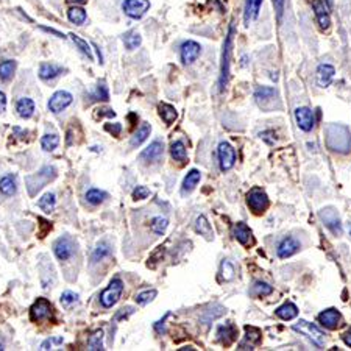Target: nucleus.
Returning <instances> with one entry per match:
<instances>
[{
  "label": "nucleus",
  "instance_id": "nucleus-55",
  "mask_svg": "<svg viewBox=\"0 0 351 351\" xmlns=\"http://www.w3.org/2000/svg\"><path fill=\"white\" fill-rule=\"evenodd\" d=\"M53 343H63V337H53V339H47L42 342L41 349H50Z\"/></svg>",
  "mask_w": 351,
  "mask_h": 351
},
{
  "label": "nucleus",
  "instance_id": "nucleus-17",
  "mask_svg": "<svg viewBox=\"0 0 351 351\" xmlns=\"http://www.w3.org/2000/svg\"><path fill=\"white\" fill-rule=\"evenodd\" d=\"M300 248H301V244L295 237H284L280 242L278 248H276V254H278V257H281V259H287V257L293 256Z\"/></svg>",
  "mask_w": 351,
  "mask_h": 351
},
{
  "label": "nucleus",
  "instance_id": "nucleus-30",
  "mask_svg": "<svg viewBox=\"0 0 351 351\" xmlns=\"http://www.w3.org/2000/svg\"><path fill=\"white\" fill-rule=\"evenodd\" d=\"M159 116L162 117V120H164L165 123L170 125V123H173V122L177 120L178 113H177L175 106H172V105H169V103H161V105H159Z\"/></svg>",
  "mask_w": 351,
  "mask_h": 351
},
{
  "label": "nucleus",
  "instance_id": "nucleus-29",
  "mask_svg": "<svg viewBox=\"0 0 351 351\" xmlns=\"http://www.w3.org/2000/svg\"><path fill=\"white\" fill-rule=\"evenodd\" d=\"M195 231L201 236H205L208 241H211V239L214 237V233H212V228L209 225V222L205 215H198L195 218Z\"/></svg>",
  "mask_w": 351,
  "mask_h": 351
},
{
  "label": "nucleus",
  "instance_id": "nucleus-11",
  "mask_svg": "<svg viewBox=\"0 0 351 351\" xmlns=\"http://www.w3.org/2000/svg\"><path fill=\"white\" fill-rule=\"evenodd\" d=\"M295 120L300 130L303 131H311L316 126V117H314V111L308 106H300L295 109Z\"/></svg>",
  "mask_w": 351,
  "mask_h": 351
},
{
  "label": "nucleus",
  "instance_id": "nucleus-12",
  "mask_svg": "<svg viewBox=\"0 0 351 351\" xmlns=\"http://www.w3.org/2000/svg\"><path fill=\"white\" fill-rule=\"evenodd\" d=\"M72 100H73V97H72L70 92H67V91H57L50 97V100H49V109L52 111V113L58 114V113H61L63 109H66L72 103Z\"/></svg>",
  "mask_w": 351,
  "mask_h": 351
},
{
  "label": "nucleus",
  "instance_id": "nucleus-41",
  "mask_svg": "<svg viewBox=\"0 0 351 351\" xmlns=\"http://www.w3.org/2000/svg\"><path fill=\"white\" fill-rule=\"evenodd\" d=\"M167 227H169V220L165 218V217H161V215L153 217V218H152V222H150V228H152V231H153V233H156V234H159V236L165 233V230H167Z\"/></svg>",
  "mask_w": 351,
  "mask_h": 351
},
{
  "label": "nucleus",
  "instance_id": "nucleus-21",
  "mask_svg": "<svg viewBox=\"0 0 351 351\" xmlns=\"http://www.w3.org/2000/svg\"><path fill=\"white\" fill-rule=\"evenodd\" d=\"M334 73H336V69L334 66L331 64H320L317 67V73H316V81L320 87H328L331 83H332V78H334Z\"/></svg>",
  "mask_w": 351,
  "mask_h": 351
},
{
  "label": "nucleus",
  "instance_id": "nucleus-26",
  "mask_svg": "<svg viewBox=\"0 0 351 351\" xmlns=\"http://www.w3.org/2000/svg\"><path fill=\"white\" fill-rule=\"evenodd\" d=\"M17 191V178L16 175H5L0 178V192H2L4 195L7 197H11L14 195Z\"/></svg>",
  "mask_w": 351,
  "mask_h": 351
},
{
  "label": "nucleus",
  "instance_id": "nucleus-33",
  "mask_svg": "<svg viewBox=\"0 0 351 351\" xmlns=\"http://www.w3.org/2000/svg\"><path fill=\"white\" fill-rule=\"evenodd\" d=\"M38 206H39L44 212L50 214V212L55 209V206H57V197H55L53 192L44 194V195L39 198V201H38Z\"/></svg>",
  "mask_w": 351,
  "mask_h": 351
},
{
  "label": "nucleus",
  "instance_id": "nucleus-8",
  "mask_svg": "<svg viewBox=\"0 0 351 351\" xmlns=\"http://www.w3.org/2000/svg\"><path fill=\"white\" fill-rule=\"evenodd\" d=\"M256 103L259 105L264 111H272L275 108V102H278V91L275 87L261 86L254 92Z\"/></svg>",
  "mask_w": 351,
  "mask_h": 351
},
{
  "label": "nucleus",
  "instance_id": "nucleus-10",
  "mask_svg": "<svg viewBox=\"0 0 351 351\" xmlns=\"http://www.w3.org/2000/svg\"><path fill=\"white\" fill-rule=\"evenodd\" d=\"M150 0H123L122 10L123 13L131 17V19H141V17L149 11Z\"/></svg>",
  "mask_w": 351,
  "mask_h": 351
},
{
  "label": "nucleus",
  "instance_id": "nucleus-46",
  "mask_svg": "<svg viewBox=\"0 0 351 351\" xmlns=\"http://www.w3.org/2000/svg\"><path fill=\"white\" fill-rule=\"evenodd\" d=\"M214 309H215V306H214ZM214 309H209V311H205V314H203V317H201V322L203 323H211L212 320H215V319H218V317H222L225 314V308L224 306H220L218 309H217V312H214Z\"/></svg>",
  "mask_w": 351,
  "mask_h": 351
},
{
  "label": "nucleus",
  "instance_id": "nucleus-16",
  "mask_svg": "<svg viewBox=\"0 0 351 351\" xmlns=\"http://www.w3.org/2000/svg\"><path fill=\"white\" fill-rule=\"evenodd\" d=\"M319 322L328 329H337L342 322V314L334 308H329L319 314Z\"/></svg>",
  "mask_w": 351,
  "mask_h": 351
},
{
  "label": "nucleus",
  "instance_id": "nucleus-28",
  "mask_svg": "<svg viewBox=\"0 0 351 351\" xmlns=\"http://www.w3.org/2000/svg\"><path fill=\"white\" fill-rule=\"evenodd\" d=\"M16 111L22 119H30L34 113V102L28 97H24L17 102L16 105Z\"/></svg>",
  "mask_w": 351,
  "mask_h": 351
},
{
  "label": "nucleus",
  "instance_id": "nucleus-18",
  "mask_svg": "<svg viewBox=\"0 0 351 351\" xmlns=\"http://www.w3.org/2000/svg\"><path fill=\"white\" fill-rule=\"evenodd\" d=\"M73 250H75V247H73V242L69 237H60L58 241L53 244L55 256H57L60 261H67L73 254Z\"/></svg>",
  "mask_w": 351,
  "mask_h": 351
},
{
  "label": "nucleus",
  "instance_id": "nucleus-48",
  "mask_svg": "<svg viewBox=\"0 0 351 351\" xmlns=\"http://www.w3.org/2000/svg\"><path fill=\"white\" fill-rule=\"evenodd\" d=\"M61 304L64 306V308H70L73 303H77L78 301V295L77 293H73V292H70V290H66L63 295H61Z\"/></svg>",
  "mask_w": 351,
  "mask_h": 351
},
{
  "label": "nucleus",
  "instance_id": "nucleus-7",
  "mask_svg": "<svg viewBox=\"0 0 351 351\" xmlns=\"http://www.w3.org/2000/svg\"><path fill=\"white\" fill-rule=\"evenodd\" d=\"M247 205L254 214H264L270 206V200L264 191L256 188L250 191V194L247 195Z\"/></svg>",
  "mask_w": 351,
  "mask_h": 351
},
{
  "label": "nucleus",
  "instance_id": "nucleus-59",
  "mask_svg": "<svg viewBox=\"0 0 351 351\" xmlns=\"http://www.w3.org/2000/svg\"><path fill=\"white\" fill-rule=\"evenodd\" d=\"M0 349H4V346H2V345H0Z\"/></svg>",
  "mask_w": 351,
  "mask_h": 351
},
{
  "label": "nucleus",
  "instance_id": "nucleus-56",
  "mask_svg": "<svg viewBox=\"0 0 351 351\" xmlns=\"http://www.w3.org/2000/svg\"><path fill=\"white\" fill-rule=\"evenodd\" d=\"M5 109H7V96L5 92L0 91V113H4Z\"/></svg>",
  "mask_w": 351,
  "mask_h": 351
},
{
  "label": "nucleus",
  "instance_id": "nucleus-47",
  "mask_svg": "<svg viewBox=\"0 0 351 351\" xmlns=\"http://www.w3.org/2000/svg\"><path fill=\"white\" fill-rule=\"evenodd\" d=\"M234 267L230 261H224L222 262V278H224L225 281H231L234 278Z\"/></svg>",
  "mask_w": 351,
  "mask_h": 351
},
{
  "label": "nucleus",
  "instance_id": "nucleus-37",
  "mask_svg": "<svg viewBox=\"0 0 351 351\" xmlns=\"http://www.w3.org/2000/svg\"><path fill=\"white\" fill-rule=\"evenodd\" d=\"M16 61L13 60H7L4 63H0V80L8 81L13 75H14V70H16Z\"/></svg>",
  "mask_w": 351,
  "mask_h": 351
},
{
  "label": "nucleus",
  "instance_id": "nucleus-50",
  "mask_svg": "<svg viewBox=\"0 0 351 351\" xmlns=\"http://www.w3.org/2000/svg\"><path fill=\"white\" fill-rule=\"evenodd\" d=\"M275 11H276V19L278 22L283 21V14H284V7H286V0H272Z\"/></svg>",
  "mask_w": 351,
  "mask_h": 351
},
{
  "label": "nucleus",
  "instance_id": "nucleus-3",
  "mask_svg": "<svg viewBox=\"0 0 351 351\" xmlns=\"http://www.w3.org/2000/svg\"><path fill=\"white\" fill-rule=\"evenodd\" d=\"M55 177H57V169L52 167V165H46V167H42L38 173L27 177L25 183H27L28 194H30L31 197H34V195L38 194V192L46 186V184H47L49 181H52Z\"/></svg>",
  "mask_w": 351,
  "mask_h": 351
},
{
  "label": "nucleus",
  "instance_id": "nucleus-22",
  "mask_svg": "<svg viewBox=\"0 0 351 351\" xmlns=\"http://www.w3.org/2000/svg\"><path fill=\"white\" fill-rule=\"evenodd\" d=\"M234 237L237 239L239 244H242L244 247H248L250 244H253V234L251 230L244 224V222H237L234 227Z\"/></svg>",
  "mask_w": 351,
  "mask_h": 351
},
{
  "label": "nucleus",
  "instance_id": "nucleus-9",
  "mask_svg": "<svg viewBox=\"0 0 351 351\" xmlns=\"http://www.w3.org/2000/svg\"><path fill=\"white\" fill-rule=\"evenodd\" d=\"M319 217L322 218L323 225L336 236H340L342 234V222H340V217L337 214V211L334 208H323L320 212H319Z\"/></svg>",
  "mask_w": 351,
  "mask_h": 351
},
{
  "label": "nucleus",
  "instance_id": "nucleus-49",
  "mask_svg": "<svg viewBox=\"0 0 351 351\" xmlns=\"http://www.w3.org/2000/svg\"><path fill=\"white\" fill-rule=\"evenodd\" d=\"M94 97H96L97 100H103V102L109 100V92H108V87H106L105 83H100V84L97 86V91H96Z\"/></svg>",
  "mask_w": 351,
  "mask_h": 351
},
{
  "label": "nucleus",
  "instance_id": "nucleus-4",
  "mask_svg": "<svg viewBox=\"0 0 351 351\" xmlns=\"http://www.w3.org/2000/svg\"><path fill=\"white\" fill-rule=\"evenodd\" d=\"M292 329L306 336L314 345H317L319 348H322L325 345V332L314 323H309L306 320H300L298 323H295L292 326Z\"/></svg>",
  "mask_w": 351,
  "mask_h": 351
},
{
  "label": "nucleus",
  "instance_id": "nucleus-51",
  "mask_svg": "<svg viewBox=\"0 0 351 351\" xmlns=\"http://www.w3.org/2000/svg\"><path fill=\"white\" fill-rule=\"evenodd\" d=\"M149 195H150V189L145 188V186H138L133 191V198L135 200H145Z\"/></svg>",
  "mask_w": 351,
  "mask_h": 351
},
{
  "label": "nucleus",
  "instance_id": "nucleus-35",
  "mask_svg": "<svg viewBox=\"0 0 351 351\" xmlns=\"http://www.w3.org/2000/svg\"><path fill=\"white\" fill-rule=\"evenodd\" d=\"M141 42H142L141 34H139L138 31H135V30H131V31H128V33L123 34V44H125V47H126L128 50L138 49V47L141 46Z\"/></svg>",
  "mask_w": 351,
  "mask_h": 351
},
{
  "label": "nucleus",
  "instance_id": "nucleus-54",
  "mask_svg": "<svg viewBox=\"0 0 351 351\" xmlns=\"http://www.w3.org/2000/svg\"><path fill=\"white\" fill-rule=\"evenodd\" d=\"M259 136H261V139L266 141L267 144H275V142H276V135H275V131L267 130V131H262Z\"/></svg>",
  "mask_w": 351,
  "mask_h": 351
},
{
  "label": "nucleus",
  "instance_id": "nucleus-57",
  "mask_svg": "<svg viewBox=\"0 0 351 351\" xmlns=\"http://www.w3.org/2000/svg\"><path fill=\"white\" fill-rule=\"evenodd\" d=\"M343 342L351 348V328L345 332V334H343Z\"/></svg>",
  "mask_w": 351,
  "mask_h": 351
},
{
  "label": "nucleus",
  "instance_id": "nucleus-36",
  "mask_svg": "<svg viewBox=\"0 0 351 351\" xmlns=\"http://www.w3.org/2000/svg\"><path fill=\"white\" fill-rule=\"evenodd\" d=\"M69 36H70V39L73 41V44H75V46L78 47V50H80L83 55H86L87 60H91V61L94 60V57H92V49L89 47V44H87L83 38H80V36L75 34V33H70Z\"/></svg>",
  "mask_w": 351,
  "mask_h": 351
},
{
  "label": "nucleus",
  "instance_id": "nucleus-58",
  "mask_svg": "<svg viewBox=\"0 0 351 351\" xmlns=\"http://www.w3.org/2000/svg\"><path fill=\"white\" fill-rule=\"evenodd\" d=\"M69 2H72V4H78V5H83V4H86L87 0H69Z\"/></svg>",
  "mask_w": 351,
  "mask_h": 351
},
{
  "label": "nucleus",
  "instance_id": "nucleus-20",
  "mask_svg": "<svg viewBox=\"0 0 351 351\" xmlns=\"http://www.w3.org/2000/svg\"><path fill=\"white\" fill-rule=\"evenodd\" d=\"M237 334H239V331L233 323H225V325L218 326V329H217V337L225 346L233 345L234 340L237 339Z\"/></svg>",
  "mask_w": 351,
  "mask_h": 351
},
{
  "label": "nucleus",
  "instance_id": "nucleus-31",
  "mask_svg": "<svg viewBox=\"0 0 351 351\" xmlns=\"http://www.w3.org/2000/svg\"><path fill=\"white\" fill-rule=\"evenodd\" d=\"M67 17H69V21L72 24L83 25L86 22V19H87V14L81 7H70L69 11H67Z\"/></svg>",
  "mask_w": 351,
  "mask_h": 351
},
{
  "label": "nucleus",
  "instance_id": "nucleus-15",
  "mask_svg": "<svg viewBox=\"0 0 351 351\" xmlns=\"http://www.w3.org/2000/svg\"><path fill=\"white\" fill-rule=\"evenodd\" d=\"M312 10H314V14H316V19H317L319 27L323 31L329 30V27H331V17H329L328 8L323 4V0H312Z\"/></svg>",
  "mask_w": 351,
  "mask_h": 351
},
{
  "label": "nucleus",
  "instance_id": "nucleus-34",
  "mask_svg": "<svg viewBox=\"0 0 351 351\" xmlns=\"http://www.w3.org/2000/svg\"><path fill=\"white\" fill-rule=\"evenodd\" d=\"M170 155L175 161L178 162H184L188 159V152H186V147H184L183 141H175L170 147Z\"/></svg>",
  "mask_w": 351,
  "mask_h": 351
},
{
  "label": "nucleus",
  "instance_id": "nucleus-38",
  "mask_svg": "<svg viewBox=\"0 0 351 351\" xmlns=\"http://www.w3.org/2000/svg\"><path fill=\"white\" fill-rule=\"evenodd\" d=\"M272 292H273V287L264 281H256L253 289H251V295L253 297H257V298H264V297H267V295H270Z\"/></svg>",
  "mask_w": 351,
  "mask_h": 351
},
{
  "label": "nucleus",
  "instance_id": "nucleus-14",
  "mask_svg": "<svg viewBox=\"0 0 351 351\" xmlns=\"http://www.w3.org/2000/svg\"><path fill=\"white\" fill-rule=\"evenodd\" d=\"M201 53V46L195 41H186L183 42L180 55H181V61L183 64H192L194 61H197V58L200 57Z\"/></svg>",
  "mask_w": 351,
  "mask_h": 351
},
{
  "label": "nucleus",
  "instance_id": "nucleus-19",
  "mask_svg": "<svg viewBox=\"0 0 351 351\" xmlns=\"http://www.w3.org/2000/svg\"><path fill=\"white\" fill-rule=\"evenodd\" d=\"M164 155V144L156 139L153 141L147 149H144V152L139 155L141 161H145V162H156L161 159V156Z\"/></svg>",
  "mask_w": 351,
  "mask_h": 351
},
{
  "label": "nucleus",
  "instance_id": "nucleus-52",
  "mask_svg": "<svg viewBox=\"0 0 351 351\" xmlns=\"http://www.w3.org/2000/svg\"><path fill=\"white\" fill-rule=\"evenodd\" d=\"M105 130L108 131V133H113V136H119L120 135V131H122V125L120 123H106L105 125Z\"/></svg>",
  "mask_w": 351,
  "mask_h": 351
},
{
  "label": "nucleus",
  "instance_id": "nucleus-40",
  "mask_svg": "<svg viewBox=\"0 0 351 351\" xmlns=\"http://www.w3.org/2000/svg\"><path fill=\"white\" fill-rule=\"evenodd\" d=\"M58 144H60V136L57 133H52V135L49 133V135L42 136V139H41V147L46 152H53L58 147Z\"/></svg>",
  "mask_w": 351,
  "mask_h": 351
},
{
  "label": "nucleus",
  "instance_id": "nucleus-45",
  "mask_svg": "<svg viewBox=\"0 0 351 351\" xmlns=\"http://www.w3.org/2000/svg\"><path fill=\"white\" fill-rule=\"evenodd\" d=\"M156 295H158V292L155 290V289H150V290H144V292H141V293H138L136 295V303L138 304H141V306H145V304H149L150 301H153L155 298H156Z\"/></svg>",
  "mask_w": 351,
  "mask_h": 351
},
{
  "label": "nucleus",
  "instance_id": "nucleus-42",
  "mask_svg": "<svg viewBox=\"0 0 351 351\" xmlns=\"http://www.w3.org/2000/svg\"><path fill=\"white\" fill-rule=\"evenodd\" d=\"M106 197H108L106 192H103L100 189H96V188L89 189L86 192V200H87V203H91V205H100V203H103L106 200Z\"/></svg>",
  "mask_w": 351,
  "mask_h": 351
},
{
  "label": "nucleus",
  "instance_id": "nucleus-2",
  "mask_svg": "<svg viewBox=\"0 0 351 351\" xmlns=\"http://www.w3.org/2000/svg\"><path fill=\"white\" fill-rule=\"evenodd\" d=\"M233 38H234V25H230L228 34L224 42V52H222V66H220V78H218V91L222 92L230 80V64H231V53H233Z\"/></svg>",
  "mask_w": 351,
  "mask_h": 351
},
{
  "label": "nucleus",
  "instance_id": "nucleus-6",
  "mask_svg": "<svg viewBox=\"0 0 351 351\" xmlns=\"http://www.w3.org/2000/svg\"><path fill=\"white\" fill-rule=\"evenodd\" d=\"M217 156H218V165L222 172H228L234 167L236 164V150L230 142L222 141L217 149Z\"/></svg>",
  "mask_w": 351,
  "mask_h": 351
},
{
  "label": "nucleus",
  "instance_id": "nucleus-39",
  "mask_svg": "<svg viewBox=\"0 0 351 351\" xmlns=\"http://www.w3.org/2000/svg\"><path fill=\"white\" fill-rule=\"evenodd\" d=\"M87 349H91V351L105 349L103 348V331L102 329H97L94 334L89 337V340H87Z\"/></svg>",
  "mask_w": 351,
  "mask_h": 351
},
{
  "label": "nucleus",
  "instance_id": "nucleus-44",
  "mask_svg": "<svg viewBox=\"0 0 351 351\" xmlns=\"http://www.w3.org/2000/svg\"><path fill=\"white\" fill-rule=\"evenodd\" d=\"M261 339H262V334L259 329L254 326H245V342H250V346L257 345L261 342Z\"/></svg>",
  "mask_w": 351,
  "mask_h": 351
},
{
  "label": "nucleus",
  "instance_id": "nucleus-23",
  "mask_svg": "<svg viewBox=\"0 0 351 351\" xmlns=\"http://www.w3.org/2000/svg\"><path fill=\"white\" fill-rule=\"evenodd\" d=\"M264 0H245V11H244V21L245 25H250L251 21H254L259 16L261 7Z\"/></svg>",
  "mask_w": 351,
  "mask_h": 351
},
{
  "label": "nucleus",
  "instance_id": "nucleus-13",
  "mask_svg": "<svg viewBox=\"0 0 351 351\" xmlns=\"http://www.w3.org/2000/svg\"><path fill=\"white\" fill-rule=\"evenodd\" d=\"M33 322H44L52 317V304L46 298H38L30 309Z\"/></svg>",
  "mask_w": 351,
  "mask_h": 351
},
{
  "label": "nucleus",
  "instance_id": "nucleus-27",
  "mask_svg": "<svg viewBox=\"0 0 351 351\" xmlns=\"http://www.w3.org/2000/svg\"><path fill=\"white\" fill-rule=\"evenodd\" d=\"M275 314H276V316H278L281 320L289 322V320H293L295 317L298 316V308L295 306L293 303H284L283 306H280L278 309L275 311Z\"/></svg>",
  "mask_w": 351,
  "mask_h": 351
},
{
  "label": "nucleus",
  "instance_id": "nucleus-43",
  "mask_svg": "<svg viewBox=\"0 0 351 351\" xmlns=\"http://www.w3.org/2000/svg\"><path fill=\"white\" fill-rule=\"evenodd\" d=\"M109 254H111V247H109V244L102 242V244H99V245L96 247L94 253H92V262H99V261L105 259V257L109 256Z\"/></svg>",
  "mask_w": 351,
  "mask_h": 351
},
{
  "label": "nucleus",
  "instance_id": "nucleus-32",
  "mask_svg": "<svg viewBox=\"0 0 351 351\" xmlns=\"http://www.w3.org/2000/svg\"><path fill=\"white\" fill-rule=\"evenodd\" d=\"M150 131H152L150 123H142L139 130H138V131L133 135V138L130 139V145H131V147H138V145H141V144H142L147 138L150 136Z\"/></svg>",
  "mask_w": 351,
  "mask_h": 351
},
{
  "label": "nucleus",
  "instance_id": "nucleus-1",
  "mask_svg": "<svg viewBox=\"0 0 351 351\" xmlns=\"http://www.w3.org/2000/svg\"><path fill=\"white\" fill-rule=\"evenodd\" d=\"M326 145L337 153H348L351 150V133L342 123H331L326 126Z\"/></svg>",
  "mask_w": 351,
  "mask_h": 351
},
{
  "label": "nucleus",
  "instance_id": "nucleus-24",
  "mask_svg": "<svg viewBox=\"0 0 351 351\" xmlns=\"http://www.w3.org/2000/svg\"><path fill=\"white\" fill-rule=\"evenodd\" d=\"M63 72H64V69L61 66L52 64V63H42L39 67V77L44 81H50V80H55L57 77H60Z\"/></svg>",
  "mask_w": 351,
  "mask_h": 351
},
{
  "label": "nucleus",
  "instance_id": "nucleus-25",
  "mask_svg": "<svg viewBox=\"0 0 351 351\" xmlns=\"http://www.w3.org/2000/svg\"><path fill=\"white\" fill-rule=\"evenodd\" d=\"M201 180V173L197 170V169H192L186 177H184L183 180V186H181V194H191L195 188H197V184L200 183Z\"/></svg>",
  "mask_w": 351,
  "mask_h": 351
},
{
  "label": "nucleus",
  "instance_id": "nucleus-53",
  "mask_svg": "<svg viewBox=\"0 0 351 351\" xmlns=\"http://www.w3.org/2000/svg\"><path fill=\"white\" fill-rule=\"evenodd\" d=\"M133 312H135V309H133L131 306H126V308L120 309V311L116 314V320L119 322V320H122V319H126L128 316H131Z\"/></svg>",
  "mask_w": 351,
  "mask_h": 351
},
{
  "label": "nucleus",
  "instance_id": "nucleus-5",
  "mask_svg": "<svg viewBox=\"0 0 351 351\" xmlns=\"http://www.w3.org/2000/svg\"><path fill=\"white\" fill-rule=\"evenodd\" d=\"M123 293V283L120 278H114L113 281L109 283V286L100 293V303L103 308L109 309L113 308L122 297Z\"/></svg>",
  "mask_w": 351,
  "mask_h": 351
}]
</instances>
